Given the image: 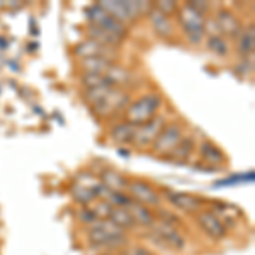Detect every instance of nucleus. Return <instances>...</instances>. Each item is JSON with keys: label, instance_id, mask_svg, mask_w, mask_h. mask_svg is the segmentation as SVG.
Segmentation results:
<instances>
[{"label": "nucleus", "instance_id": "2eb2a0df", "mask_svg": "<svg viewBox=\"0 0 255 255\" xmlns=\"http://www.w3.org/2000/svg\"><path fill=\"white\" fill-rule=\"evenodd\" d=\"M148 17H150V22H151V26H153V31L157 32L160 38H163V39L174 38L175 27H174V24H172L170 17L163 15L162 12H158L155 7H151V10L148 12Z\"/></svg>", "mask_w": 255, "mask_h": 255}, {"label": "nucleus", "instance_id": "5701e85b", "mask_svg": "<svg viewBox=\"0 0 255 255\" xmlns=\"http://www.w3.org/2000/svg\"><path fill=\"white\" fill-rule=\"evenodd\" d=\"M113 61L104 60V58H87L80 60V68L84 70V73H94V75H106L111 68H113Z\"/></svg>", "mask_w": 255, "mask_h": 255}, {"label": "nucleus", "instance_id": "bb28decb", "mask_svg": "<svg viewBox=\"0 0 255 255\" xmlns=\"http://www.w3.org/2000/svg\"><path fill=\"white\" fill-rule=\"evenodd\" d=\"M82 85L85 89H97V87H113V84L106 75H94V73H85L82 77Z\"/></svg>", "mask_w": 255, "mask_h": 255}, {"label": "nucleus", "instance_id": "ddd939ff", "mask_svg": "<svg viewBox=\"0 0 255 255\" xmlns=\"http://www.w3.org/2000/svg\"><path fill=\"white\" fill-rule=\"evenodd\" d=\"M165 199L172 204L175 209L182 213H192L196 215L197 211H201L203 206L206 204V201L199 196L189 194V192H179V191H165Z\"/></svg>", "mask_w": 255, "mask_h": 255}, {"label": "nucleus", "instance_id": "f03ea898", "mask_svg": "<svg viewBox=\"0 0 255 255\" xmlns=\"http://www.w3.org/2000/svg\"><path fill=\"white\" fill-rule=\"evenodd\" d=\"M102 10H106L111 17H114L116 20L123 24H129L133 22L134 19L141 17V15L148 14L153 7V3L150 2H123V0H104V2L97 3Z\"/></svg>", "mask_w": 255, "mask_h": 255}, {"label": "nucleus", "instance_id": "2f4dec72", "mask_svg": "<svg viewBox=\"0 0 255 255\" xmlns=\"http://www.w3.org/2000/svg\"><path fill=\"white\" fill-rule=\"evenodd\" d=\"M123 255H155V254L143 245H128L123 249Z\"/></svg>", "mask_w": 255, "mask_h": 255}, {"label": "nucleus", "instance_id": "a878e982", "mask_svg": "<svg viewBox=\"0 0 255 255\" xmlns=\"http://www.w3.org/2000/svg\"><path fill=\"white\" fill-rule=\"evenodd\" d=\"M206 44H208L209 51L215 53L216 56H226V55H228V51H230L226 39L223 38V36H220V34H218V36H208Z\"/></svg>", "mask_w": 255, "mask_h": 255}, {"label": "nucleus", "instance_id": "a211bd4d", "mask_svg": "<svg viewBox=\"0 0 255 255\" xmlns=\"http://www.w3.org/2000/svg\"><path fill=\"white\" fill-rule=\"evenodd\" d=\"M237 48L244 58H252L254 56V48H255L254 24H250V26H247L240 31V34L237 36Z\"/></svg>", "mask_w": 255, "mask_h": 255}, {"label": "nucleus", "instance_id": "cd10ccee", "mask_svg": "<svg viewBox=\"0 0 255 255\" xmlns=\"http://www.w3.org/2000/svg\"><path fill=\"white\" fill-rule=\"evenodd\" d=\"M77 220L85 226H92L94 223H97L99 218L96 216V213L92 211L90 206H82L79 211H77Z\"/></svg>", "mask_w": 255, "mask_h": 255}, {"label": "nucleus", "instance_id": "b1692460", "mask_svg": "<svg viewBox=\"0 0 255 255\" xmlns=\"http://www.w3.org/2000/svg\"><path fill=\"white\" fill-rule=\"evenodd\" d=\"M97 187V186H96ZM96 187H89V186H82V184L73 182L72 189H70V194H72L73 199L77 201L82 206H89L94 201L97 199V192Z\"/></svg>", "mask_w": 255, "mask_h": 255}, {"label": "nucleus", "instance_id": "393cba45", "mask_svg": "<svg viewBox=\"0 0 255 255\" xmlns=\"http://www.w3.org/2000/svg\"><path fill=\"white\" fill-rule=\"evenodd\" d=\"M108 220L113 221L114 225L119 226L121 230H125V232L136 226V223H134V220L131 218L129 211H128L126 208H113V211H111Z\"/></svg>", "mask_w": 255, "mask_h": 255}, {"label": "nucleus", "instance_id": "f8f14e48", "mask_svg": "<svg viewBox=\"0 0 255 255\" xmlns=\"http://www.w3.org/2000/svg\"><path fill=\"white\" fill-rule=\"evenodd\" d=\"M165 126V118L162 116H155L150 121L143 123V125L136 126V133L133 138V145L138 148H148L153 145V141L157 139L160 134V131Z\"/></svg>", "mask_w": 255, "mask_h": 255}, {"label": "nucleus", "instance_id": "aec40b11", "mask_svg": "<svg viewBox=\"0 0 255 255\" xmlns=\"http://www.w3.org/2000/svg\"><path fill=\"white\" fill-rule=\"evenodd\" d=\"M134 133H136V126L123 121L111 129V139L118 145H126V143H133Z\"/></svg>", "mask_w": 255, "mask_h": 255}, {"label": "nucleus", "instance_id": "39448f33", "mask_svg": "<svg viewBox=\"0 0 255 255\" xmlns=\"http://www.w3.org/2000/svg\"><path fill=\"white\" fill-rule=\"evenodd\" d=\"M148 240L155 245H160L163 250H172V252H180L186 249V237L180 233L177 226L160 223L157 221L151 226V232L146 235Z\"/></svg>", "mask_w": 255, "mask_h": 255}, {"label": "nucleus", "instance_id": "f257e3e1", "mask_svg": "<svg viewBox=\"0 0 255 255\" xmlns=\"http://www.w3.org/2000/svg\"><path fill=\"white\" fill-rule=\"evenodd\" d=\"M87 240L92 249L101 250H123L128 247L126 232L109 220H99L97 223L89 226Z\"/></svg>", "mask_w": 255, "mask_h": 255}, {"label": "nucleus", "instance_id": "6ab92c4d", "mask_svg": "<svg viewBox=\"0 0 255 255\" xmlns=\"http://www.w3.org/2000/svg\"><path fill=\"white\" fill-rule=\"evenodd\" d=\"M87 39H92L99 44H104V46L116 48V49H119V46L123 44V41H125L123 38H119V36L113 34V32L99 29V27H94V26L87 27Z\"/></svg>", "mask_w": 255, "mask_h": 255}, {"label": "nucleus", "instance_id": "20e7f679", "mask_svg": "<svg viewBox=\"0 0 255 255\" xmlns=\"http://www.w3.org/2000/svg\"><path fill=\"white\" fill-rule=\"evenodd\" d=\"M162 106V97L157 92L145 94L138 99V101L131 102L125 111L126 121L134 126H139L143 123L150 121L151 118L157 116V111Z\"/></svg>", "mask_w": 255, "mask_h": 255}, {"label": "nucleus", "instance_id": "4be33fe9", "mask_svg": "<svg viewBox=\"0 0 255 255\" xmlns=\"http://www.w3.org/2000/svg\"><path fill=\"white\" fill-rule=\"evenodd\" d=\"M199 155H201V158H203L204 162L209 163V165H221V163H225L223 150H221V148H218L215 143H211V141H203V143H201Z\"/></svg>", "mask_w": 255, "mask_h": 255}, {"label": "nucleus", "instance_id": "412c9836", "mask_svg": "<svg viewBox=\"0 0 255 255\" xmlns=\"http://www.w3.org/2000/svg\"><path fill=\"white\" fill-rule=\"evenodd\" d=\"M194 151V139L192 136H184L180 143L168 155H165V160H172V162H186Z\"/></svg>", "mask_w": 255, "mask_h": 255}, {"label": "nucleus", "instance_id": "c85d7f7f", "mask_svg": "<svg viewBox=\"0 0 255 255\" xmlns=\"http://www.w3.org/2000/svg\"><path fill=\"white\" fill-rule=\"evenodd\" d=\"M89 206L92 208V211L96 213V216L99 218V220H108L111 211H113V206H111L109 203H106V201H102V199H99V201H96V203L89 204Z\"/></svg>", "mask_w": 255, "mask_h": 255}, {"label": "nucleus", "instance_id": "6e6552de", "mask_svg": "<svg viewBox=\"0 0 255 255\" xmlns=\"http://www.w3.org/2000/svg\"><path fill=\"white\" fill-rule=\"evenodd\" d=\"M182 138H184V131L179 123L165 125L163 129L160 131L157 139L153 141V145H151V151H153L155 155H160V157H165V155H168L177 145H179Z\"/></svg>", "mask_w": 255, "mask_h": 255}, {"label": "nucleus", "instance_id": "c756f323", "mask_svg": "<svg viewBox=\"0 0 255 255\" xmlns=\"http://www.w3.org/2000/svg\"><path fill=\"white\" fill-rule=\"evenodd\" d=\"M155 218H157V221H160V223H167V225L177 226V228H179V225H180V218L177 215H174L172 211H167V209H163V208L157 209V215H155Z\"/></svg>", "mask_w": 255, "mask_h": 255}, {"label": "nucleus", "instance_id": "9b49d317", "mask_svg": "<svg viewBox=\"0 0 255 255\" xmlns=\"http://www.w3.org/2000/svg\"><path fill=\"white\" fill-rule=\"evenodd\" d=\"M196 223L203 230L204 235H208L211 240L220 242L228 235V228L221 223V220L211 211V209H201V211H197Z\"/></svg>", "mask_w": 255, "mask_h": 255}, {"label": "nucleus", "instance_id": "473e14b6", "mask_svg": "<svg viewBox=\"0 0 255 255\" xmlns=\"http://www.w3.org/2000/svg\"><path fill=\"white\" fill-rule=\"evenodd\" d=\"M187 5L191 7V9H194L196 12H199L201 15H204L209 12V3H206V2H187Z\"/></svg>", "mask_w": 255, "mask_h": 255}, {"label": "nucleus", "instance_id": "dca6fc26", "mask_svg": "<svg viewBox=\"0 0 255 255\" xmlns=\"http://www.w3.org/2000/svg\"><path fill=\"white\" fill-rule=\"evenodd\" d=\"M126 209L129 211V215L134 220V223L139 225V226L151 228V226L157 223L155 213L151 211L148 206H145V204H139V203H136V201H131V203L126 206Z\"/></svg>", "mask_w": 255, "mask_h": 255}, {"label": "nucleus", "instance_id": "4468645a", "mask_svg": "<svg viewBox=\"0 0 255 255\" xmlns=\"http://www.w3.org/2000/svg\"><path fill=\"white\" fill-rule=\"evenodd\" d=\"M215 24L218 27L220 36H223V38H232L233 39L240 34L242 29H244L240 19H238L237 15L228 9H221V10L216 12Z\"/></svg>", "mask_w": 255, "mask_h": 255}, {"label": "nucleus", "instance_id": "1a4fd4ad", "mask_svg": "<svg viewBox=\"0 0 255 255\" xmlns=\"http://www.w3.org/2000/svg\"><path fill=\"white\" fill-rule=\"evenodd\" d=\"M73 53H75V56L79 60L104 58V60L113 61V63H116V60L119 56V49L99 44L92 39H84V41H80V43H77V46L73 48Z\"/></svg>", "mask_w": 255, "mask_h": 255}, {"label": "nucleus", "instance_id": "0eeeda50", "mask_svg": "<svg viewBox=\"0 0 255 255\" xmlns=\"http://www.w3.org/2000/svg\"><path fill=\"white\" fill-rule=\"evenodd\" d=\"M85 17L89 20V26L99 27V29H104L108 32H113V34L119 36V38L125 39L128 34V26L123 22H119L114 17H111L106 10H102L97 3L90 5L85 9Z\"/></svg>", "mask_w": 255, "mask_h": 255}, {"label": "nucleus", "instance_id": "f3484780", "mask_svg": "<svg viewBox=\"0 0 255 255\" xmlns=\"http://www.w3.org/2000/svg\"><path fill=\"white\" fill-rule=\"evenodd\" d=\"M99 180H101L102 186L108 187L109 191H114V192H126L128 182H129L125 175L119 174L118 170H113V168H106V170H102L101 179Z\"/></svg>", "mask_w": 255, "mask_h": 255}, {"label": "nucleus", "instance_id": "7ed1b4c3", "mask_svg": "<svg viewBox=\"0 0 255 255\" xmlns=\"http://www.w3.org/2000/svg\"><path fill=\"white\" fill-rule=\"evenodd\" d=\"M129 104H131L129 92H126L125 89H119V87H111L101 97V101H97L94 106H90V109H92V113L96 116L102 119H109L119 113H123V111H126Z\"/></svg>", "mask_w": 255, "mask_h": 255}, {"label": "nucleus", "instance_id": "9d476101", "mask_svg": "<svg viewBox=\"0 0 255 255\" xmlns=\"http://www.w3.org/2000/svg\"><path fill=\"white\" fill-rule=\"evenodd\" d=\"M126 194L131 197L133 201H136L139 204H145V206H153L158 208L160 206V201L162 197L155 187L151 184L145 182V180H139V179H133L128 182V189H126Z\"/></svg>", "mask_w": 255, "mask_h": 255}, {"label": "nucleus", "instance_id": "7c9ffc66", "mask_svg": "<svg viewBox=\"0 0 255 255\" xmlns=\"http://www.w3.org/2000/svg\"><path fill=\"white\" fill-rule=\"evenodd\" d=\"M153 7L157 9L158 12H162L163 15H167V17H170L172 14H177V10H179V3L177 2H170V0H162V2H157L153 3Z\"/></svg>", "mask_w": 255, "mask_h": 255}, {"label": "nucleus", "instance_id": "423d86ee", "mask_svg": "<svg viewBox=\"0 0 255 255\" xmlns=\"http://www.w3.org/2000/svg\"><path fill=\"white\" fill-rule=\"evenodd\" d=\"M177 14H179L180 26H182V29L186 32L189 41H191L192 44H199L201 41H203L204 34H206V32H204V24H206L204 15H201L199 12H196L194 9H191L187 3L179 7Z\"/></svg>", "mask_w": 255, "mask_h": 255}]
</instances>
